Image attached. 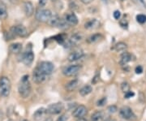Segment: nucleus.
I'll use <instances>...</instances> for the list:
<instances>
[{"mask_svg": "<svg viewBox=\"0 0 146 121\" xmlns=\"http://www.w3.org/2000/svg\"><path fill=\"white\" fill-rule=\"evenodd\" d=\"M18 91H19V94L21 96V98H27L28 97H29V95L31 94L32 87L28 75L24 76L21 78L20 84L18 86Z\"/></svg>", "mask_w": 146, "mask_h": 121, "instance_id": "1", "label": "nucleus"}, {"mask_svg": "<svg viewBox=\"0 0 146 121\" xmlns=\"http://www.w3.org/2000/svg\"><path fill=\"white\" fill-rule=\"evenodd\" d=\"M27 35H28V30L23 25H14L10 29L7 40H12L16 37H25Z\"/></svg>", "mask_w": 146, "mask_h": 121, "instance_id": "2", "label": "nucleus"}, {"mask_svg": "<svg viewBox=\"0 0 146 121\" xmlns=\"http://www.w3.org/2000/svg\"><path fill=\"white\" fill-rule=\"evenodd\" d=\"M11 84L9 78L7 76H2L0 78V95L2 97L7 98L11 93Z\"/></svg>", "mask_w": 146, "mask_h": 121, "instance_id": "3", "label": "nucleus"}, {"mask_svg": "<svg viewBox=\"0 0 146 121\" xmlns=\"http://www.w3.org/2000/svg\"><path fill=\"white\" fill-rule=\"evenodd\" d=\"M52 16V12L49 9H39L36 11L35 17L39 22H48Z\"/></svg>", "mask_w": 146, "mask_h": 121, "instance_id": "4", "label": "nucleus"}, {"mask_svg": "<svg viewBox=\"0 0 146 121\" xmlns=\"http://www.w3.org/2000/svg\"><path fill=\"white\" fill-rule=\"evenodd\" d=\"M120 116L127 120H133L136 116L129 106H123L119 110Z\"/></svg>", "mask_w": 146, "mask_h": 121, "instance_id": "5", "label": "nucleus"}, {"mask_svg": "<svg viewBox=\"0 0 146 121\" xmlns=\"http://www.w3.org/2000/svg\"><path fill=\"white\" fill-rule=\"evenodd\" d=\"M37 68L40 69V71L43 72L45 75H50L54 71V65L52 63L49 61H43L42 63H39Z\"/></svg>", "mask_w": 146, "mask_h": 121, "instance_id": "6", "label": "nucleus"}, {"mask_svg": "<svg viewBox=\"0 0 146 121\" xmlns=\"http://www.w3.org/2000/svg\"><path fill=\"white\" fill-rule=\"evenodd\" d=\"M46 79V75L42 72L40 69L36 67L33 73V80L36 84H42Z\"/></svg>", "mask_w": 146, "mask_h": 121, "instance_id": "7", "label": "nucleus"}, {"mask_svg": "<svg viewBox=\"0 0 146 121\" xmlns=\"http://www.w3.org/2000/svg\"><path fill=\"white\" fill-rule=\"evenodd\" d=\"M80 68L81 67L80 65H71L63 69V73L66 76H73L78 73Z\"/></svg>", "mask_w": 146, "mask_h": 121, "instance_id": "8", "label": "nucleus"}, {"mask_svg": "<svg viewBox=\"0 0 146 121\" xmlns=\"http://www.w3.org/2000/svg\"><path fill=\"white\" fill-rule=\"evenodd\" d=\"M63 110V104L62 102H57L54 103L48 106L47 108V113L50 115H58Z\"/></svg>", "mask_w": 146, "mask_h": 121, "instance_id": "9", "label": "nucleus"}, {"mask_svg": "<svg viewBox=\"0 0 146 121\" xmlns=\"http://www.w3.org/2000/svg\"><path fill=\"white\" fill-rule=\"evenodd\" d=\"M63 19L65 20V21L68 23L69 25H72V26H75V25H76L78 24V18H77V16L75 15L74 12L66 13L63 16Z\"/></svg>", "mask_w": 146, "mask_h": 121, "instance_id": "10", "label": "nucleus"}, {"mask_svg": "<svg viewBox=\"0 0 146 121\" xmlns=\"http://www.w3.org/2000/svg\"><path fill=\"white\" fill-rule=\"evenodd\" d=\"M33 59H34V54L31 51H27V52L24 53L22 55L21 61L26 66L31 65L32 63L33 62Z\"/></svg>", "mask_w": 146, "mask_h": 121, "instance_id": "11", "label": "nucleus"}, {"mask_svg": "<svg viewBox=\"0 0 146 121\" xmlns=\"http://www.w3.org/2000/svg\"><path fill=\"white\" fill-rule=\"evenodd\" d=\"M87 108L83 105L79 106L78 107H76L74 111H73L72 116L76 118H81V117H84L87 114Z\"/></svg>", "mask_w": 146, "mask_h": 121, "instance_id": "12", "label": "nucleus"}, {"mask_svg": "<svg viewBox=\"0 0 146 121\" xmlns=\"http://www.w3.org/2000/svg\"><path fill=\"white\" fill-rule=\"evenodd\" d=\"M83 56L84 52L82 51H76L74 52H72L68 55V59L69 62H76L79 59H80Z\"/></svg>", "mask_w": 146, "mask_h": 121, "instance_id": "13", "label": "nucleus"}, {"mask_svg": "<svg viewBox=\"0 0 146 121\" xmlns=\"http://www.w3.org/2000/svg\"><path fill=\"white\" fill-rule=\"evenodd\" d=\"M24 11L27 17H30L34 13V7L31 2H25L24 4Z\"/></svg>", "mask_w": 146, "mask_h": 121, "instance_id": "14", "label": "nucleus"}, {"mask_svg": "<svg viewBox=\"0 0 146 121\" xmlns=\"http://www.w3.org/2000/svg\"><path fill=\"white\" fill-rule=\"evenodd\" d=\"M47 113V110L45 108H39L37 109L34 114H33V120L35 121H40L42 120V119L44 118V116H46V114Z\"/></svg>", "mask_w": 146, "mask_h": 121, "instance_id": "15", "label": "nucleus"}, {"mask_svg": "<svg viewBox=\"0 0 146 121\" xmlns=\"http://www.w3.org/2000/svg\"><path fill=\"white\" fill-rule=\"evenodd\" d=\"M100 25V22L97 19H91L84 23V28L86 29H94L98 28Z\"/></svg>", "mask_w": 146, "mask_h": 121, "instance_id": "16", "label": "nucleus"}, {"mask_svg": "<svg viewBox=\"0 0 146 121\" xmlns=\"http://www.w3.org/2000/svg\"><path fill=\"white\" fill-rule=\"evenodd\" d=\"M82 41V35L80 33H75L69 38V44L71 46H76Z\"/></svg>", "mask_w": 146, "mask_h": 121, "instance_id": "17", "label": "nucleus"}, {"mask_svg": "<svg viewBox=\"0 0 146 121\" xmlns=\"http://www.w3.org/2000/svg\"><path fill=\"white\" fill-rule=\"evenodd\" d=\"M22 44L20 42H16V43H12L11 44L9 47V51L12 54H20L22 51Z\"/></svg>", "mask_w": 146, "mask_h": 121, "instance_id": "18", "label": "nucleus"}, {"mask_svg": "<svg viewBox=\"0 0 146 121\" xmlns=\"http://www.w3.org/2000/svg\"><path fill=\"white\" fill-rule=\"evenodd\" d=\"M105 114L103 111H98L94 112L91 116V121H103Z\"/></svg>", "mask_w": 146, "mask_h": 121, "instance_id": "19", "label": "nucleus"}, {"mask_svg": "<svg viewBox=\"0 0 146 121\" xmlns=\"http://www.w3.org/2000/svg\"><path fill=\"white\" fill-rule=\"evenodd\" d=\"M131 60V55L130 53L125 52L121 55L119 63L122 66H123V65H126L127 63H129Z\"/></svg>", "mask_w": 146, "mask_h": 121, "instance_id": "20", "label": "nucleus"}, {"mask_svg": "<svg viewBox=\"0 0 146 121\" xmlns=\"http://www.w3.org/2000/svg\"><path fill=\"white\" fill-rule=\"evenodd\" d=\"M7 7L6 5L0 1V20L3 21L7 18Z\"/></svg>", "mask_w": 146, "mask_h": 121, "instance_id": "21", "label": "nucleus"}, {"mask_svg": "<svg viewBox=\"0 0 146 121\" xmlns=\"http://www.w3.org/2000/svg\"><path fill=\"white\" fill-rule=\"evenodd\" d=\"M79 84L78 80H72L71 81H69L68 84H66V90H68V92H72L73 90H75Z\"/></svg>", "mask_w": 146, "mask_h": 121, "instance_id": "22", "label": "nucleus"}, {"mask_svg": "<svg viewBox=\"0 0 146 121\" xmlns=\"http://www.w3.org/2000/svg\"><path fill=\"white\" fill-rule=\"evenodd\" d=\"M102 37V34H100V33H94L93 35H91L90 37H88L87 42L89 43V44H94V43H96V42H98Z\"/></svg>", "mask_w": 146, "mask_h": 121, "instance_id": "23", "label": "nucleus"}, {"mask_svg": "<svg viewBox=\"0 0 146 121\" xmlns=\"http://www.w3.org/2000/svg\"><path fill=\"white\" fill-rule=\"evenodd\" d=\"M92 91H93L92 86H90V85H84V87H82L80 90V94L81 95V96H83V97H84V96L89 95Z\"/></svg>", "mask_w": 146, "mask_h": 121, "instance_id": "24", "label": "nucleus"}, {"mask_svg": "<svg viewBox=\"0 0 146 121\" xmlns=\"http://www.w3.org/2000/svg\"><path fill=\"white\" fill-rule=\"evenodd\" d=\"M127 46L126 43L123 42H118L115 45L114 49H115V51H117V52H122V51H125L126 50H127Z\"/></svg>", "mask_w": 146, "mask_h": 121, "instance_id": "25", "label": "nucleus"}, {"mask_svg": "<svg viewBox=\"0 0 146 121\" xmlns=\"http://www.w3.org/2000/svg\"><path fill=\"white\" fill-rule=\"evenodd\" d=\"M60 17L57 15H54V16H51V18L48 21V24L50 25H51L53 27H57L58 25V23H59V21H60Z\"/></svg>", "mask_w": 146, "mask_h": 121, "instance_id": "26", "label": "nucleus"}, {"mask_svg": "<svg viewBox=\"0 0 146 121\" xmlns=\"http://www.w3.org/2000/svg\"><path fill=\"white\" fill-rule=\"evenodd\" d=\"M136 21L140 24H145L146 22V16L144 14H139L136 16Z\"/></svg>", "mask_w": 146, "mask_h": 121, "instance_id": "27", "label": "nucleus"}, {"mask_svg": "<svg viewBox=\"0 0 146 121\" xmlns=\"http://www.w3.org/2000/svg\"><path fill=\"white\" fill-rule=\"evenodd\" d=\"M121 90L123 93H127V91L130 90V85L127 82H123L121 84Z\"/></svg>", "mask_w": 146, "mask_h": 121, "instance_id": "28", "label": "nucleus"}, {"mask_svg": "<svg viewBox=\"0 0 146 121\" xmlns=\"http://www.w3.org/2000/svg\"><path fill=\"white\" fill-rule=\"evenodd\" d=\"M107 111H109L110 113H111V114H114L115 112H117L118 108H117V106L115 105L110 106H108V108H107Z\"/></svg>", "mask_w": 146, "mask_h": 121, "instance_id": "29", "label": "nucleus"}, {"mask_svg": "<svg viewBox=\"0 0 146 121\" xmlns=\"http://www.w3.org/2000/svg\"><path fill=\"white\" fill-rule=\"evenodd\" d=\"M106 102H107V99H106V97H104V98H101L100 100L98 101L97 105L98 106H103L106 103Z\"/></svg>", "mask_w": 146, "mask_h": 121, "instance_id": "30", "label": "nucleus"}, {"mask_svg": "<svg viewBox=\"0 0 146 121\" xmlns=\"http://www.w3.org/2000/svg\"><path fill=\"white\" fill-rule=\"evenodd\" d=\"M68 116L67 114H63L62 116H60L57 119L56 121H68Z\"/></svg>", "mask_w": 146, "mask_h": 121, "instance_id": "31", "label": "nucleus"}, {"mask_svg": "<svg viewBox=\"0 0 146 121\" xmlns=\"http://www.w3.org/2000/svg\"><path fill=\"white\" fill-rule=\"evenodd\" d=\"M119 24L120 25L123 27V28H127V25H128V22H127V21L126 19H122V20H120Z\"/></svg>", "mask_w": 146, "mask_h": 121, "instance_id": "32", "label": "nucleus"}, {"mask_svg": "<svg viewBox=\"0 0 146 121\" xmlns=\"http://www.w3.org/2000/svg\"><path fill=\"white\" fill-rule=\"evenodd\" d=\"M134 95H135V93L132 92V91H131V90H129V91H127V93H125L124 98H130L131 97H133Z\"/></svg>", "mask_w": 146, "mask_h": 121, "instance_id": "33", "label": "nucleus"}, {"mask_svg": "<svg viewBox=\"0 0 146 121\" xmlns=\"http://www.w3.org/2000/svg\"><path fill=\"white\" fill-rule=\"evenodd\" d=\"M113 15H114V18L115 20H119L120 17H121V13H120L119 11H115Z\"/></svg>", "mask_w": 146, "mask_h": 121, "instance_id": "34", "label": "nucleus"}, {"mask_svg": "<svg viewBox=\"0 0 146 121\" xmlns=\"http://www.w3.org/2000/svg\"><path fill=\"white\" fill-rule=\"evenodd\" d=\"M135 72H136V74H141L143 72V68H142L141 66H138V67H136V68Z\"/></svg>", "mask_w": 146, "mask_h": 121, "instance_id": "35", "label": "nucleus"}, {"mask_svg": "<svg viewBox=\"0 0 146 121\" xmlns=\"http://www.w3.org/2000/svg\"><path fill=\"white\" fill-rule=\"evenodd\" d=\"M47 0H39V6L40 7H45L46 5Z\"/></svg>", "mask_w": 146, "mask_h": 121, "instance_id": "36", "label": "nucleus"}, {"mask_svg": "<svg viewBox=\"0 0 146 121\" xmlns=\"http://www.w3.org/2000/svg\"><path fill=\"white\" fill-rule=\"evenodd\" d=\"M94 0H80V2L84 3V4H85V5H88V4H90L92 2H94Z\"/></svg>", "mask_w": 146, "mask_h": 121, "instance_id": "37", "label": "nucleus"}, {"mask_svg": "<svg viewBox=\"0 0 146 121\" xmlns=\"http://www.w3.org/2000/svg\"><path fill=\"white\" fill-rule=\"evenodd\" d=\"M98 80H99V78H98V76H96L94 78V80H92V83H93V84H96V83L98 81Z\"/></svg>", "mask_w": 146, "mask_h": 121, "instance_id": "38", "label": "nucleus"}, {"mask_svg": "<svg viewBox=\"0 0 146 121\" xmlns=\"http://www.w3.org/2000/svg\"><path fill=\"white\" fill-rule=\"evenodd\" d=\"M76 121H88L85 118H84V117H81V118H77V120Z\"/></svg>", "mask_w": 146, "mask_h": 121, "instance_id": "39", "label": "nucleus"}, {"mask_svg": "<svg viewBox=\"0 0 146 121\" xmlns=\"http://www.w3.org/2000/svg\"><path fill=\"white\" fill-rule=\"evenodd\" d=\"M46 121H52V120H51V119H50V118H49V119H47Z\"/></svg>", "mask_w": 146, "mask_h": 121, "instance_id": "40", "label": "nucleus"}, {"mask_svg": "<svg viewBox=\"0 0 146 121\" xmlns=\"http://www.w3.org/2000/svg\"><path fill=\"white\" fill-rule=\"evenodd\" d=\"M106 121H115V120H110V119H109V120H107Z\"/></svg>", "mask_w": 146, "mask_h": 121, "instance_id": "41", "label": "nucleus"}, {"mask_svg": "<svg viewBox=\"0 0 146 121\" xmlns=\"http://www.w3.org/2000/svg\"><path fill=\"white\" fill-rule=\"evenodd\" d=\"M22 121H29V120H22Z\"/></svg>", "mask_w": 146, "mask_h": 121, "instance_id": "42", "label": "nucleus"}, {"mask_svg": "<svg viewBox=\"0 0 146 121\" xmlns=\"http://www.w3.org/2000/svg\"><path fill=\"white\" fill-rule=\"evenodd\" d=\"M8 121H14V120H9Z\"/></svg>", "mask_w": 146, "mask_h": 121, "instance_id": "43", "label": "nucleus"}, {"mask_svg": "<svg viewBox=\"0 0 146 121\" xmlns=\"http://www.w3.org/2000/svg\"><path fill=\"white\" fill-rule=\"evenodd\" d=\"M104 1H106V0H104Z\"/></svg>", "mask_w": 146, "mask_h": 121, "instance_id": "44", "label": "nucleus"}, {"mask_svg": "<svg viewBox=\"0 0 146 121\" xmlns=\"http://www.w3.org/2000/svg\"><path fill=\"white\" fill-rule=\"evenodd\" d=\"M54 1H55V0H54Z\"/></svg>", "mask_w": 146, "mask_h": 121, "instance_id": "45", "label": "nucleus"}]
</instances>
